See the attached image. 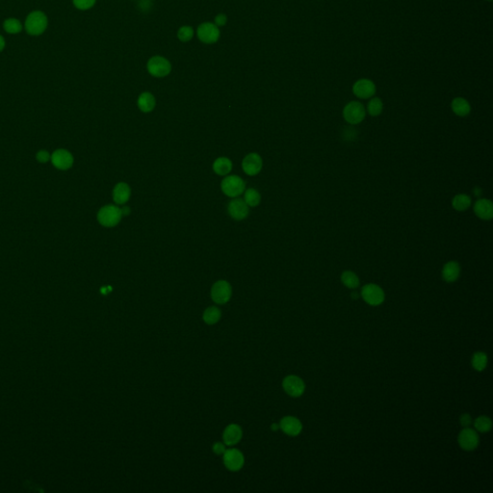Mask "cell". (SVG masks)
<instances>
[{"mask_svg":"<svg viewBox=\"0 0 493 493\" xmlns=\"http://www.w3.org/2000/svg\"><path fill=\"white\" fill-rule=\"evenodd\" d=\"M49 20L47 15L42 11L30 13L25 23V31L31 36H40L47 30Z\"/></svg>","mask_w":493,"mask_h":493,"instance_id":"1","label":"cell"},{"mask_svg":"<svg viewBox=\"0 0 493 493\" xmlns=\"http://www.w3.org/2000/svg\"><path fill=\"white\" fill-rule=\"evenodd\" d=\"M123 216L122 209L116 205H106L99 210L98 220L99 223L106 227H113L117 225Z\"/></svg>","mask_w":493,"mask_h":493,"instance_id":"2","label":"cell"},{"mask_svg":"<svg viewBox=\"0 0 493 493\" xmlns=\"http://www.w3.org/2000/svg\"><path fill=\"white\" fill-rule=\"evenodd\" d=\"M147 69L149 74L154 77H165L171 73L172 65L165 57L153 56L148 60Z\"/></svg>","mask_w":493,"mask_h":493,"instance_id":"3","label":"cell"},{"mask_svg":"<svg viewBox=\"0 0 493 493\" xmlns=\"http://www.w3.org/2000/svg\"><path fill=\"white\" fill-rule=\"evenodd\" d=\"M221 187L224 195L227 197H236L243 194L246 184L241 177L237 175H229L222 180Z\"/></svg>","mask_w":493,"mask_h":493,"instance_id":"4","label":"cell"},{"mask_svg":"<svg viewBox=\"0 0 493 493\" xmlns=\"http://www.w3.org/2000/svg\"><path fill=\"white\" fill-rule=\"evenodd\" d=\"M198 40L204 44L211 45L218 42L221 33L217 25L212 23H203L198 25L197 29Z\"/></svg>","mask_w":493,"mask_h":493,"instance_id":"5","label":"cell"},{"mask_svg":"<svg viewBox=\"0 0 493 493\" xmlns=\"http://www.w3.org/2000/svg\"><path fill=\"white\" fill-rule=\"evenodd\" d=\"M343 118L350 124H358L365 118V108L358 101H351L343 109Z\"/></svg>","mask_w":493,"mask_h":493,"instance_id":"6","label":"cell"},{"mask_svg":"<svg viewBox=\"0 0 493 493\" xmlns=\"http://www.w3.org/2000/svg\"><path fill=\"white\" fill-rule=\"evenodd\" d=\"M361 296L370 306H379L384 301V292L376 284L364 285L361 289Z\"/></svg>","mask_w":493,"mask_h":493,"instance_id":"7","label":"cell"},{"mask_svg":"<svg viewBox=\"0 0 493 493\" xmlns=\"http://www.w3.org/2000/svg\"><path fill=\"white\" fill-rule=\"evenodd\" d=\"M232 289L230 284L225 281H219L212 286L211 298L215 303L223 305L229 301Z\"/></svg>","mask_w":493,"mask_h":493,"instance_id":"8","label":"cell"},{"mask_svg":"<svg viewBox=\"0 0 493 493\" xmlns=\"http://www.w3.org/2000/svg\"><path fill=\"white\" fill-rule=\"evenodd\" d=\"M245 458L243 454L237 449L225 450L223 453V463L230 471H238L243 467Z\"/></svg>","mask_w":493,"mask_h":493,"instance_id":"9","label":"cell"},{"mask_svg":"<svg viewBox=\"0 0 493 493\" xmlns=\"http://www.w3.org/2000/svg\"><path fill=\"white\" fill-rule=\"evenodd\" d=\"M457 440H458L459 446L462 449H464L466 451H471V450H474L478 446L479 436H478L476 431L470 429L468 427V428H465L464 430H462L459 432Z\"/></svg>","mask_w":493,"mask_h":493,"instance_id":"10","label":"cell"},{"mask_svg":"<svg viewBox=\"0 0 493 493\" xmlns=\"http://www.w3.org/2000/svg\"><path fill=\"white\" fill-rule=\"evenodd\" d=\"M227 211L229 215L237 221L246 219L249 216V205L242 198H235L228 203Z\"/></svg>","mask_w":493,"mask_h":493,"instance_id":"11","label":"cell"},{"mask_svg":"<svg viewBox=\"0 0 493 493\" xmlns=\"http://www.w3.org/2000/svg\"><path fill=\"white\" fill-rule=\"evenodd\" d=\"M285 392L292 397H299L305 391V383L297 376H288L283 382Z\"/></svg>","mask_w":493,"mask_h":493,"instance_id":"12","label":"cell"},{"mask_svg":"<svg viewBox=\"0 0 493 493\" xmlns=\"http://www.w3.org/2000/svg\"><path fill=\"white\" fill-rule=\"evenodd\" d=\"M354 94L359 99H369L376 93V86L369 79H359L353 86Z\"/></svg>","mask_w":493,"mask_h":493,"instance_id":"13","label":"cell"},{"mask_svg":"<svg viewBox=\"0 0 493 493\" xmlns=\"http://www.w3.org/2000/svg\"><path fill=\"white\" fill-rule=\"evenodd\" d=\"M52 164L59 170H68L74 164L73 155L65 149L56 150L50 157Z\"/></svg>","mask_w":493,"mask_h":493,"instance_id":"14","label":"cell"},{"mask_svg":"<svg viewBox=\"0 0 493 493\" xmlns=\"http://www.w3.org/2000/svg\"><path fill=\"white\" fill-rule=\"evenodd\" d=\"M242 168L246 174L256 175L262 169V159L258 153H250L242 162Z\"/></svg>","mask_w":493,"mask_h":493,"instance_id":"15","label":"cell"},{"mask_svg":"<svg viewBox=\"0 0 493 493\" xmlns=\"http://www.w3.org/2000/svg\"><path fill=\"white\" fill-rule=\"evenodd\" d=\"M474 213L481 220L489 221L493 217V205L491 200L487 198H481L474 204Z\"/></svg>","mask_w":493,"mask_h":493,"instance_id":"16","label":"cell"},{"mask_svg":"<svg viewBox=\"0 0 493 493\" xmlns=\"http://www.w3.org/2000/svg\"><path fill=\"white\" fill-rule=\"evenodd\" d=\"M280 427L286 434L291 436L298 435L303 429V425L301 421L292 416H286L283 418L281 421Z\"/></svg>","mask_w":493,"mask_h":493,"instance_id":"17","label":"cell"},{"mask_svg":"<svg viewBox=\"0 0 493 493\" xmlns=\"http://www.w3.org/2000/svg\"><path fill=\"white\" fill-rule=\"evenodd\" d=\"M242 434H243V432H242L241 428L236 424H231V425L227 426L226 429L223 431V434H222L223 442L228 446L238 443L242 438Z\"/></svg>","mask_w":493,"mask_h":493,"instance_id":"18","label":"cell"},{"mask_svg":"<svg viewBox=\"0 0 493 493\" xmlns=\"http://www.w3.org/2000/svg\"><path fill=\"white\" fill-rule=\"evenodd\" d=\"M441 274L445 282L454 283L459 277L460 266L456 261H449L444 265Z\"/></svg>","mask_w":493,"mask_h":493,"instance_id":"19","label":"cell"},{"mask_svg":"<svg viewBox=\"0 0 493 493\" xmlns=\"http://www.w3.org/2000/svg\"><path fill=\"white\" fill-rule=\"evenodd\" d=\"M130 187L124 182H120L113 190V199L117 204H124L130 197Z\"/></svg>","mask_w":493,"mask_h":493,"instance_id":"20","label":"cell"},{"mask_svg":"<svg viewBox=\"0 0 493 493\" xmlns=\"http://www.w3.org/2000/svg\"><path fill=\"white\" fill-rule=\"evenodd\" d=\"M155 104H156L155 98L153 97L152 94L148 92L141 94L138 99V107L140 108L141 111L145 113L152 111L155 107Z\"/></svg>","mask_w":493,"mask_h":493,"instance_id":"21","label":"cell"},{"mask_svg":"<svg viewBox=\"0 0 493 493\" xmlns=\"http://www.w3.org/2000/svg\"><path fill=\"white\" fill-rule=\"evenodd\" d=\"M452 110L458 117H465L471 111V106L466 99L462 98H456L451 103Z\"/></svg>","mask_w":493,"mask_h":493,"instance_id":"22","label":"cell"},{"mask_svg":"<svg viewBox=\"0 0 493 493\" xmlns=\"http://www.w3.org/2000/svg\"><path fill=\"white\" fill-rule=\"evenodd\" d=\"M232 169V163L226 157H220L213 164L214 172L219 175H226Z\"/></svg>","mask_w":493,"mask_h":493,"instance_id":"23","label":"cell"},{"mask_svg":"<svg viewBox=\"0 0 493 493\" xmlns=\"http://www.w3.org/2000/svg\"><path fill=\"white\" fill-rule=\"evenodd\" d=\"M452 206L454 209L459 212L465 211L471 206V198L468 195L458 194L452 199Z\"/></svg>","mask_w":493,"mask_h":493,"instance_id":"24","label":"cell"},{"mask_svg":"<svg viewBox=\"0 0 493 493\" xmlns=\"http://www.w3.org/2000/svg\"><path fill=\"white\" fill-rule=\"evenodd\" d=\"M3 28L8 34L16 35V34H19L23 31L24 26L19 20L11 18V19H7L4 21Z\"/></svg>","mask_w":493,"mask_h":493,"instance_id":"25","label":"cell"},{"mask_svg":"<svg viewBox=\"0 0 493 493\" xmlns=\"http://www.w3.org/2000/svg\"><path fill=\"white\" fill-rule=\"evenodd\" d=\"M341 282L346 287L355 289L358 288L359 285V279L354 272L345 271L341 275Z\"/></svg>","mask_w":493,"mask_h":493,"instance_id":"26","label":"cell"},{"mask_svg":"<svg viewBox=\"0 0 493 493\" xmlns=\"http://www.w3.org/2000/svg\"><path fill=\"white\" fill-rule=\"evenodd\" d=\"M221 318V310L216 307L208 308L203 313V320L208 325H214Z\"/></svg>","mask_w":493,"mask_h":493,"instance_id":"27","label":"cell"},{"mask_svg":"<svg viewBox=\"0 0 493 493\" xmlns=\"http://www.w3.org/2000/svg\"><path fill=\"white\" fill-rule=\"evenodd\" d=\"M260 199H261L260 194H259V192L256 189L250 188V189H248L246 192H245L244 200H245V202H246L249 206H251V207L258 206L259 202H260Z\"/></svg>","mask_w":493,"mask_h":493,"instance_id":"28","label":"cell"},{"mask_svg":"<svg viewBox=\"0 0 493 493\" xmlns=\"http://www.w3.org/2000/svg\"><path fill=\"white\" fill-rule=\"evenodd\" d=\"M487 364V357L484 353L478 352L475 353L472 358V366L477 371H482L486 367Z\"/></svg>","mask_w":493,"mask_h":493,"instance_id":"29","label":"cell"},{"mask_svg":"<svg viewBox=\"0 0 493 493\" xmlns=\"http://www.w3.org/2000/svg\"><path fill=\"white\" fill-rule=\"evenodd\" d=\"M474 426L477 431L481 432H487L490 431L492 428V422L491 419L488 418L487 416H480L474 422Z\"/></svg>","mask_w":493,"mask_h":493,"instance_id":"30","label":"cell"},{"mask_svg":"<svg viewBox=\"0 0 493 493\" xmlns=\"http://www.w3.org/2000/svg\"><path fill=\"white\" fill-rule=\"evenodd\" d=\"M383 109L382 101L379 98H374L371 99L367 106V111L372 117H377L381 115Z\"/></svg>","mask_w":493,"mask_h":493,"instance_id":"31","label":"cell"},{"mask_svg":"<svg viewBox=\"0 0 493 493\" xmlns=\"http://www.w3.org/2000/svg\"><path fill=\"white\" fill-rule=\"evenodd\" d=\"M193 37H194V29L191 26L188 25L181 26L177 31V38L179 39V41L183 43L191 41Z\"/></svg>","mask_w":493,"mask_h":493,"instance_id":"32","label":"cell"},{"mask_svg":"<svg viewBox=\"0 0 493 493\" xmlns=\"http://www.w3.org/2000/svg\"><path fill=\"white\" fill-rule=\"evenodd\" d=\"M97 0H73L74 7L81 11H86L93 8L96 4Z\"/></svg>","mask_w":493,"mask_h":493,"instance_id":"33","label":"cell"},{"mask_svg":"<svg viewBox=\"0 0 493 493\" xmlns=\"http://www.w3.org/2000/svg\"><path fill=\"white\" fill-rule=\"evenodd\" d=\"M226 22H227V17L224 14H218L215 17V20H214V24L217 25L218 27L224 26L225 24H226Z\"/></svg>","mask_w":493,"mask_h":493,"instance_id":"34","label":"cell"},{"mask_svg":"<svg viewBox=\"0 0 493 493\" xmlns=\"http://www.w3.org/2000/svg\"><path fill=\"white\" fill-rule=\"evenodd\" d=\"M37 160L41 163H46L50 159V153L46 150H41L37 153Z\"/></svg>","mask_w":493,"mask_h":493,"instance_id":"35","label":"cell"},{"mask_svg":"<svg viewBox=\"0 0 493 493\" xmlns=\"http://www.w3.org/2000/svg\"><path fill=\"white\" fill-rule=\"evenodd\" d=\"M460 424L464 428H468L469 426L472 424V418L469 414H462L460 416Z\"/></svg>","mask_w":493,"mask_h":493,"instance_id":"36","label":"cell"},{"mask_svg":"<svg viewBox=\"0 0 493 493\" xmlns=\"http://www.w3.org/2000/svg\"><path fill=\"white\" fill-rule=\"evenodd\" d=\"M225 450H226V449H225L224 445H223V444L220 443V442H217V443H215L213 445V451H214V453H215V454H217V455H222V454H223V453L225 452Z\"/></svg>","mask_w":493,"mask_h":493,"instance_id":"37","label":"cell"},{"mask_svg":"<svg viewBox=\"0 0 493 493\" xmlns=\"http://www.w3.org/2000/svg\"><path fill=\"white\" fill-rule=\"evenodd\" d=\"M4 48H5V40L0 35V52L4 50Z\"/></svg>","mask_w":493,"mask_h":493,"instance_id":"38","label":"cell"},{"mask_svg":"<svg viewBox=\"0 0 493 493\" xmlns=\"http://www.w3.org/2000/svg\"><path fill=\"white\" fill-rule=\"evenodd\" d=\"M474 194H475L476 196H478V197H479V196H481V189H479V188H476V189L474 190Z\"/></svg>","mask_w":493,"mask_h":493,"instance_id":"39","label":"cell"},{"mask_svg":"<svg viewBox=\"0 0 493 493\" xmlns=\"http://www.w3.org/2000/svg\"><path fill=\"white\" fill-rule=\"evenodd\" d=\"M352 298L355 299V300H358V298H359V295H358L357 292H354V293H352Z\"/></svg>","mask_w":493,"mask_h":493,"instance_id":"40","label":"cell"},{"mask_svg":"<svg viewBox=\"0 0 493 493\" xmlns=\"http://www.w3.org/2000/svg\"><path fill=\"white\" fill-rule=\"evenodd\" d=\"M278 429H279V425H278V424H273V425H272V430L277 431Z\"/></svg>","mask_w":493,"mask_h":493,"instance_id":"41","label":"cell"},{"mask_svg":"<svg viewBox=\"0 0 493 493\" xmlns=\"http://www.w3.org/2000/svg\"><path fill=\"white\" fill-rule=\"evenodd\" d=\"M122 212H123V215H126V214H128V213H129V208H126V207H125V208L122 209Z\"/></svg>","mask_w":493,"mask_h":493,"instance_id":"42","label":"cell"},{"mask_svg":"<svg viewBox=\"0 0 493 493\" xmlns=\"http://www.w3.org/2000/svg\"><path fill=\"white\" fill-rule=\"evenodd\" d=\"M489 1H491V0H489Z\"/></svg>","mask_w":493,"mask_h":493,"instance_id":"43","label":"cell"}]
</instances>
